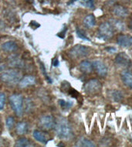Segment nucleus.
Here are the masks:
<instances>
[{"label":"nucleus","mask_w":132,"mask_h":147,"mask_svg":"<svg viewBox=\"0 0 132 147\" xmlns=\"http://www.w3.org/2000/svg\"><path fill=\"white\" fill-rule=\"evenodd\" d=\"M54 129L56 130V134L57 137L61 140H68L71 139L73 136L71 126L68 121L64 118H60L56 122V125Z\"/></svg>","instance_id":"obj_1"},{"label":"nucleus","mask_w":132,"mask_h":147,"mask_svg":"<svg viewBox=\"0 0 132 147\" xmlns=\"http://www.w3.org/2000/svg\"><path fill=\"white\" fill-rule=\"evenodd\" d=\"M21 78H22V74L20 71L15 69H9L0 74V80L5 84H17Z\"/></svg>","instance_id":"obj_2"},{"label":"nucleus","mask_w":132,"mask_h":147,"mask_svg":"<svg viewBox=\"0 0 132 147\" xmlns=\"http://www.w3.org/2000/svg\"><path fill=\"white\" fill-rule=\"evenodd\" d=\"M9 104L15 114L21 117L23 114V98L19 94H13L9 96Z\"/></svg>","instance_id":"obj_3"},{"label":"nucleus","mask_w":132,"mask_h":147,"mask_svg":"<svg viewBox=\"0 0 132 147\" xmlns=\"http://www.w3.org/2000/svg\"><path fill=\"white\" fill-rule=\"evenodd\" d=\"M114 35V26L109 22L101 23L97 30V36L104 40H107Z\"/></svg>","instance_id":"obj_4"},{"label":"nucleus","mask_w":132,"mask_h":147,"mask_svg":"<svg viewBox=\"0 0 132 147\" xmlns=\"http://www.w3.org/2000/svg\"><path fill=\"white\" fill-rule=\"evenodd\" d=\"M39 127L44 131H50L55 128L56 121L51 115H45L40 117L38 122Z\"/></svg>","instance_id":"obj_5"},{"label":"nucleus","mask_w":132,"mask_h":147,"mask_svg":"<svg viewBox=\"0 0 132 147\" xmlns=\"http://www.w3.org/2000/svg\"><path fill=\"white\" fill-rule=\"evenodd\" d=\"M70 55L72 57L74 58H81V57H85L88 56L90 53V49L86 47V46L77 45L74 46V47H72L70 51H69Z\"/></svg>","instance_id":"obj_6"},{"label":"nucleus","mask_w":132,"mask_h":147,"mask_svg":"<svg viewBox=\"0 0 132 147\" xmlns=\"http://www.w3.org/2000/svg\"><path fill=\"white\" fill-rule=\"evenodd\" d=\"M101 89V84L97 79H91L84 84V90L86 94H97Z\"/></svg>","instance_id":"obj_7"},{"label":"nucleus","mask_w":132,"mask_h":147,"mask_svg":"<svg viewBox=\"0 0 132 147\" xmlns=\"http://www.w3.org/2000/svg\"><path fill=\"white\" fill-rule=\"evenodd\" d=\"M114 62L117 64V66L121 67L124 68H128L131 66L132 62L129 56L127 53L121 52L117 54L115 59H114Z\"/></svg>","instance_id":"obj_8"},{"label":"nucleus","mask_w":132,"mask_h":147,"mask_svg":"<svg viewBox=\"0 0 132 147\" xmlns=\"http://www.w3.org/2000/svg\"><path fill=\"white\" fill-rule=\"evenodd\" d=\"M93 68L101 77H105L107 74V67L102 61H95L93 63Z\"/></svg>","instance_id":"obj_9"},{"label":"nucleus","mask_w":132,"mask_h":147,"mask_svg":"<svg viewBox=\"0 0 132 147\" xmlns=\"http://www.w3.org/2000/svg\"><path fill=\"white\" fill-rule=\"evenodd\" d=\"M117 43L123 47H129L132 46V36L126 34H120L117 36Z\"/></svg>","instance_id":"obj_10"},{"label":"nucleus","mask_w":132,"mask_h":147,"mask_svg":"<svg viewBox=\"0 0 132 147\" xmlns=\"http://www.w3.org/2000/svg\"><path fill=\"white\" fill-rule=\"evenodd\" d=\"M36 83V78L35 77L32 75H27V76L23 77V78L20 79V81H19L18 85L20 88H25L29 86L33 85Z\"/></svg>","instance_id":"obj_11"},{"label":"nucleus","mask_w":132,"mask_h":147,"mask_svg":"<svg viewBox=\"0 0 132 147\" xmlns=\"http://www.w3.org/2000/svg\"><path fill=\"white\" fill-rule=\"evenodd\" d=\"M107 98L113 102H119L123 99V94L121 91L118 90H108L107 91Z\"/></svg>","instance_id":"obj_12"},{"label":"nucleus","mask_w":132,"mask_h":147,"mask_svg":"<svg viewBox=\"0 0 132 147\" xmlns=\"http://www.w3.org/2000/svg\"><path fill=\"white\" fill-rule=\"evenodd\" d=\"M112 12L114 13V15H115L117 17L124 18L126 17L128 15V10L127 9V8L121 5H114Z\"/></svg>","instance_id":"obj_13"},{"label":"nucleus","mask_w":132,"mask_h":147,"mask_svg":"<svg viewBox=\"0 0 132 147\" xmlns=\"http://www.w3.org/2000/svg\"><path fill=\"white\" fill-rule=\"evenodd\" d=\"M33 137L34 139L38 141V142H41V143H43V144H46L49 141L48 136L46 135V132H40L39 130H35L33 132Z\"/></svg>","instance_id":"obj_14"},{"label":"nucleus","mask_w":132,"mask_h":147,"mask_svg":"<svg viewBox=\"0 0 132 147\" xmlns=\"http://www.w3.org/2000/svg\"><path fill=\"white\" fill-rule=\"evenodd\" d=\"M121 78L125 86L132 89V74L129 71H123L121 74Z\"/></svg>","instance_id":"obj_15"},{"label":"nucleus","mask_w":132,"mask_h":147,"mask_svg":"<svg viewBox=\"0 0 132 147\" xmlns=\"http://www.w3.org/2000/svg\"><path fill=\"white\" fill-rule=\"evenodd\" d=\"M80 69L82 72L85 74H90L91 73L92 71L94 70L93 68V64L88 61H83L80 63Z\"/></svg>","instance_id":"obj_16"},{"label":"nucleus","mask_w":132,"mask_h":147,"mask_svg":"<svg viewBox=\"0 0 132 147\" xmlns=\"http://www.w3.org/2000/svg\"><path fill=\"white\" fill-rule=\"evenodd\" d=\"M18 47L14 41H6L2 45V49L5 52H13L17 50Z\"/></svg>","instance_id":"obj_17"},{"label":"nucleus","mask_w":132,"mask_h":147,"mask_svg":"<svg viewBox=\"0 0 132 147\" xmlns=\"http://www.w3.org/2000/svg\"><path fill=\"white\" fill-rule=\"evenodd\" d=\"M95 24H96V20H95V17H94V16L93 14L87 15L84 19V25L86 28H93L95 26Z\"/></svg>","instance_id":"obj_18"},{"label":"nucleus","mask_w":132,"mask_h":147,"mask_svg":"<svg viewBox=\"0 0 132 147\" xmlns=\"http://www.w3.org/2000/svg\"><path fill=\"white\" fill-rule=\"evenodd\" d=\"M15 131L18 135H24L28 131V125L25 122H18L15 125Z\"/></svg>","instance_id":"obj_19"},{"label":"nucleus","mask_w":132,"mask_h":147,"mask_svg":"<svg viewBox=\"0 0 132 147\" xmlns=\"http://www.w3.org/2000/svg\"><path fill=\"white\" fill-rule=\"evenodd\" d=\"M15 146L16 147H28V146H33L32 142L27 139V138H20L15 142Z\"/></svg>","instance_id":"obj_20"},{"label":"nucleus","mask_w":132,"mask_h":147,"mask_svg":"<svg viewBox=\"0 0 132 147\" xmlns=\"http://www.w3.org/2000/svg\"><path fill=\"white\" fill-rule=\"evenodd\" d=\"M76 146H85V147H94L95 145L94 142L90 141V140H87L86 138L82 137L76 142Z\"/></svg>","instance_id":"obj_21"},{"label":"nucleus","mask_w":132,"mask_h":147,"mask_svg":"<svg viewBox=\"0 0 132 147\" xmlns=\"http://www.w3.org/2000/svg\"><path fill=\"white\" fill-rule=\"evenodd\" d=\"M23 61L16 56H11L9 58V65L14 67H23Z\"/></svg>","instance_id":"obj_22"},{"label":"nucleus","mask_w":132,"mask_h":147,"mask_svg":"<svg viewBox=\"0 0 132 147\" xmlns=\"http://www.w3.org/2000/svg\"><path fill=\"white\" fill-rule=\"evenodd\" d=\"M59 105H60V107L62 108V109H68L72 106L73 103H72L71 102H66V101H65V100L60 99V100L59 101Z\"/></svg>","instance_id":"obj_23"},{"label":"nucleus","mask_w":132,"mask_h":147,"mask_svg":"<svg viewBox=\"0 0 132 147\" xmlns=\"http://www.w3.org/2000/svg\"><path fill=\"white\" fill-rule=\"evenodd\" d=\"M80 1L82 5L86 6V7L92 9L94 8V3L93 0H80Z\"/></svg>","instance_id":"obj_24"},{"label":"nucleus","mask_w":132,"mask_h":147,"mask_svg":"<svg viewBox=\"0 0 132 147\" xmlns=\"http://www.w3.org/2000/svg\"><path fill=\"white\" fill-rule=\"evenodd\" d=\"M40 66L41 71H42V72H43V75H44V77H45V78L47 80V81H48L49 83H52V81H51L50 78V77L48 76V74H47V72H46V71L45 66H44V64H43L41 61H40Z\"/></svg>","instance_id":"obj_25"},{"label":"nucleus","mask_w":132,"mask_h":147,"mask_svg":"<svg viewBox=\"0 0 132 147\" xmlns=\"http://www.w3.org/2000/svg\"><path fill=\"white\" fill-rule=\"evenodd\" d=\"M76 35H77V36H78L79 38L82 39V40H84L90 41V39L87 38V36L84 34V32H83L81 30H80L79 28H76Z\"/></svg>","instance_id":"obj_26"},{"label":"nucleus","mask_w":132,"mask_h":147,"mask_svg":"<svg viewBox=\"0 0 132 147\" xmlns=\"http://www.w3.org/2000/svg\"><path fill=\"white\" fill-rule=\"evenodd\" d=\"M15 124V120L13 119V117H8L6 120H5V125H6V127L9 128V129H11L12 127Z\"/></svg>","instance_id":"obj_27"},{"label":"nucleus","mask_w":132,"mask_h":147,"mask_svg":"<svg viewBox=\"0 0 132 147\" xmlns=\"http://www.w3.org/2000/svg\"><path fill=\"white\" fill-rule=\"evenodd\" d=\"M5 96L3 93H0V111L3 110L5 106Z\"/></svg>","instance_id":"obj_28"},{"label":"nucleus","mask_w":132,"mask_h":147,"mask_svg":"<svg viewBox=\"0 0 132 147\" xmlns=\"http://www.w3.org/2000/svg\"><path fill=\"white\" fill-rule=\"evenodd\" d=\"M107 52H109V53H114L116 51V48H114V47H108L107 48L105 49Z\"/></svg>","instance_id":"obj_29"},{"label":"nucleus","mask_w":132,"mask_h":147,"mask_svg":"<svg viewBox=\"0 0 132 147\" xmlns=\"http://www.w3.org/2000/svg\"><path fill=\"white\" fill-rule=\"evenodd\" d=\"M127 26H128V28L132 31V17L128 21V23H127Z\"/></svg>","instance_id":"obj_30"},{"label":"nucleus","mask_w":132,"mask_h":147,"mask_svg":"<svg viewBox=\"0 0 132 147\" xmlns=\"http://www.w3.org/2000/svg\"><path fill=\"white\" fill-rule=\"evenodd\" d=\"M59 62H58V61H57V59H56V60H55V61H54V65L55 67H57L59 65Z\"/></svg>","instance_id":"obj_31"},{"label":"nucleus","mask_w":132,"mask_h":147,"mask_svg":"<svg viewBox=\"0 0 132 147\" xmlns=\"http://www.w3.org/2000/svg\"><path fill=\"white\" fill-rule=\"evenodd\" d=\"M76 1H78V0H70V2H69L68 5H70L72 3H74V2H76Z\"/></svg>","instance_id":"obj_32"},{"label":"nucleus","mask_w":132,"mask_h":147,"mask_svg":"<svg viewBox=\"0 0 132 147\" xmlns=\"http://www.w3.org/2000/svg\"><path fill=\"white\" fill-rule=\"evenodd\" d=\"M0 24H1V21H0Z\"/></svg>","instance_id":"obj_33"}]
</instances>
